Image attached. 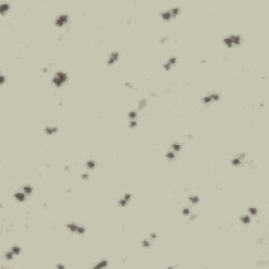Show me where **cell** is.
Masks as SVG:
<instances>
[{
	"instance_id": "cell-1",
	"label": "cell",
	"mask_w": 269,
	"mask_h": 269,
	"mask_svg": "<svg viewBox=\"0 0 269 269\" xmlns=\"http://www.w3.org/2000/svg\"><path fill=\"white\" fill-rule=\"evenodd\" d=\"M222 42L227 49H234L243 43V37L239 34H230L223 38Z\"/></svg>"
},
{
	"instance_id": "cell-2",
	"label": "cell",
	"mask_w": 269,
	"mask_h": 269,
	"mask_svg": "<svg viewBox=\"0 0 269 269\" xmlns=\"http://www.w3.org/2000/svg\"><path fill=\"white\" fill-rule=\"evenodd\" d=\"M68 81V74L64 71H57L54 74L53 78H52V84L55 87L59 89V87L63 86L66 82Z\"/></svg>"
},
{
	"instance_id": "cell-3",
	"label": "cell",
	"mask_w": 269,
	"mask_h": 269,
	"mask_svg": "<svg viewBox=\"0 0 269 269\" xmlns=\"http://www.w3.org/2000/svg\"><path fill=\"white\" fill-rule=\"evenodd\" d=\"M221 99V94L218 92H208L204 95L201 98V102L205 105H210V104H213L216 102L220 101Z\"/></svg>"
},
{
	"instance_id": "cell-4",
	"label": "cell",
	"mask_w": 269,
	"mask_h": 269,
	"mask_svg": "<svg viewBox=\"0 0 269 269\" xmlns=\"http://www.w3.org/2000/svg\"><path fill=\"white\" fill-rule=\"evenodd\" d=\"M66 229L68 230L71 233H76V234L83 235L86 232V228L84 225L79 224L77 222H68L66 224Z\"/></svg>"
},
{
	"instance_id": "cell-5",
	"label": "cell",
	"mask_w": 269,
	"mask_h": 269,
	"mask_svg": "<svg viewBox=\"0 0 269 269\" xmlns=\"http://www.w3.org/2000/svg\"><path fill=\"white\" fill-rule=\"evenodd\" d=\"M21 252H22V249H21V247L19 245H13V246L9 247L8 251L4 252V259L6 261H13Z\"/></svg>"
},
{
	"instance_id": "cell-6",
	"label": "cell",
	"mask_w": 269,
	"mask_h": 269,
	"mask_svg": "<svg viewBox=\"0 0 269 269\" xmlns=\"http://www.w3.org/2000/svg\"><path fill=\"white\" fill-rule=\"evenodd\" d=\"M68 22H70V15H68L67 13L59 14L54 20V24L59 28H62L64 27H66V25L68 24Z\"/></svg>"
},
{
	"instance_id": "cell-7",
	"label": "cell",
	"mask_w": 269,
	"mask_h": 269,
	"mask_svg": "<svg viewBox=\"0 0 269 269\" xmlns=\"http://www.w3.org/2000/svg\"><path fill=\"white\" fill-rule=\"evenodd\" d=\"M247 158V154L246 153H240L237 154L235 156H233L231 159H230V164L233 167H241L243 164L245 163Z\"/></svg>"
},
{
	"instance_id": "cell-8",
	"label": "cell",
	"mask_w": 269,
	"mask_h": 269,
	"mask_svg": "<svg viewBox=\"0 0 269 269\" xmlns=\"http://www.w3.org/2000/svg\"><path fill=\"white\" fill-rule=\"evenodd\" d=\"M132 199H133V194H130V192H124V194L118 199L117 204H118V206L121 207V208H124V207H126L130 203Z\"/></svg>"
},
{
	"instance_id": "cell-9",
	"label": "cell",
	"mask_w": 269,
	"mask_h": 269,
	"mask_svg": "<svg viewBox=\"0 0 269 269\" xmlns=\"http://www.w3.org/2000/svg\"><path fill=\"white\" fill-rule=\"evenodd\" d=\"M177 63H178V56H176V55H171V56H169L167 58V60L163 63L164 71L168 72V71H170Z\"/></svg>"
},
{
	"instance_id": "cell-10",
	"label": "cell",
	"mask_w": 269,
	"mask_h": 269,
	"mask_svg": "<svg viewBox=\"0 0 269 269\" xmlns=\"http://www.w3.org/2000/svg\"><path fill=\"white\" fill-rule=\"evenodd\" d=\"M120 57H121V55L119 52H117V51L111 52V53L108 54L107 58H106V64H107L108 66L115 65V64L120 60Z\"/></svg>"
},
{
	"instance_id": "cell-11",
	"label": "cell",
	"mask_w": 269,
	"mask_h": 269,
	"mask_svg": "<svg viewBox=\"0 0 269 269\" xmlns=\"http://www.w3.org/2000/svg\"><path fill=\"white\" fill-rule=\"evenodd\" d=\"M160 17H161L162 20L165 21V22H169L170 20L175 19V16H173V14L171 8L170 9H162V11L160 12Z\"/></svg>"
},
{
	"instance_id": "cell-12",
	"label": "cell",
	"mask_w": 269,
	"mask_h": 269,
	"mask_svg": "<svg viewBox=\"0 0 269 269\" xmlns=\"http://www.w3.org/2000/svg\"><path fill=\"white\" fill-rule=\"evenodd\" d=\"M14 199H15V201H17L18 203H23V202L27 200V194H25L23 190H17V191H15V194H14Z\"/></svg>"
},
{
	"instance_id": "cell-13",
	"label": "cell",
	"mask_w": 269,
	"mask_h": 269,
	"mask_svg": "<svg viewBox=\"0 0 269 269\" xmlns=\"http://www.w3.org/2000/svg\"><path fill=\"white\" fill-rule=\"evenodd\" d=\"M43 132L46 136H54L59 132V127L56 125H46L44 127Z\"/></svg>"
},
{
	"instance_id": "cell-14",
	"label": "cell",
	"mask_w": 269,
	"mask_h": 269,
	"mask_svg": "<svg viewBox=\"0 0 269 269\" xmlns=\"http://www.w3.org/2000/svg\"><path fill=\"white\" fill-rule=\"evenodd\" d=\"M182 148H183V144H182V142H180V141L173 142V143L170 144V147H169L170 151H173V153H176L177 154L182 151Z\"/></svg>"
},
{
	"instance_id": "cell-15",
	"label": "cell",
	"mask_w": 269,
	"mask_h": 269,
	"mask_svg": "<svg viewBox=\"0 0 269 269\" xmlns=\"http://www.w3.org/2000/svg\"><path fill=\"white\" fill-rule=\"evenodd\" d=\"M187 201H188V203L190 204V205H197V204H199L200 202H201V198H200L199 194H189L188 198H187Z\"/></svg>"
},
{
	"instance_id": "cell-16",
	"label": "cell",
	"mask_w": 269,
	"mask_h": 269,
	"mask_svg": "<svg viewBox=\"0 0 269 269\" xmlns=\"http://www.w3.org/2000/svg\"><path fill=\"white\" fill-rule=\"evenodd\" d=\"M9 9H11V4H9V2H8V1L0 2V13H1V15H5Z\"/></svg>"
},
{
	"instance_id": "cell-17",
	"label": "cell",
	"mask_w": 269,
	"mask_h": 269,
	"mask_svg": "<svg viewBox=\"0 0 269 269\" xmlns=\"http://www.w3.org/2000/svg\"><path fill=\"white\" fill-rule=\"evenodd\" d=\"M84 166L85 168H86L87 170H94L95 168L97 167V161L94 160V159H89V160L85 161L84 163Z\"/></svg>"
},
{
	"instance_id": "cell-18",
	"label": "cell",
	"mask_w": 269,
	"mask_h": 269,
	"mask_svg": "<svg viewBox=\"0 0 269 269\" xmlns=\"http://www.w3.org/2000/svg\"><path fill=\"white\" fill-rule=\"evenodd\" d=\"M107 266H108V261L106 260V259H101V260L97 262L93 267L95 269H103V268H106Z\"/></svg>"
},
{
	"instance_id": "cell-19",
	"label": "cell",
	"mask_w": 269,
	"mask_h": 269,
	"mask_svg": "<svg viewBox=\"0 0 269 269\" xmlns=\"http://www.w3.org/2000/svg\"><path fill=\"white\" fill-rule=\"evenodd\" d=\"M247 213H248L251 218H256V216H258V215L260 213V210H259V208L256 206H249L248 208H247Z\"/></svg>"
},
{
	"instance_id": "cell-20",
	"label": "cell",
	"mask_w": 269,
	"mask_h": 269,
	"mask_svg": "<svg viewBox=\"0 0 269 269\" xmlns=\"http://www.w3.org/2000/svg\"><path fill=\"white\" fill-rule=\"evenodd\" d=\"M251 221H252V218L248 213H244V215L240 216V222H241L243 225H249L251 223Z\"/></svg>"
},
{
	"instance_id": "cell-21",
	"label": "cell",
	"mask_w": 269,
	"mask_h": 269,
	"mask_svg": "<svg viewBox=\"0 0 269 269\" xmlns=\"http://www.w3.org/2000/svg\"><path fill=\"white\" fill-rule=\"evenodd\" d=\"M153 241H151L149 238H145V239H143L141 241V246L143 247L144 249H149L151 246H153Z\"/></svg>"
},
{
	"instance_id": "cell-22",
	"label": "cell",
	"mask_w": 269,
	"mask_h": 269,
	"mask_svg": "<svg viewBox=\"0 0 269 269\" xmlns=\"http://www.w3.org/2000/svg\"><path fill=\"white\" fill-rule=\"evenodd\" d=\"M20 189L23 190V191H24L25 194H27V196H31V194H33V191H34V187H33L31 184H24V185H22Z\"/></svg>"
},
{
	"instance_id": "cell-23",
	"label": "cell",
	"mask_w": 269,
	"mask_h": 269,
	"mask_svg": "<svg viewBox=\"0 0 269 269\" xmlns=\"http://www.w3.org/2000/svg\"><path fill=\"white\" fill-rule=\"evenodd\" d=\"M147 104H148V101H147L146 98L140 99L139 101H138V109H139V111H142V109H144L145 107H146Z\"/></svg>"
},
{
	"instance_id": "cell-24",
	"label": "cell",
	"mask_w": 269,
	"mask_h": 269,
	"mask_svg": "<svg viewBox=\"0 0 269 269\" xmlns=\"http://www.w3.org/2000/svg\"><path fill=\"white\" fill-rule=\"evenodd\" d=\"M128 120H137L138 119V111L137 109H130L127 113Z\"/></svg>"
},
{
	"instance_id": "cell-25",
	"label": "cell",
	"mask_w": 269,
	"mask_h": 269,
	"mask_svg": "<svg viewBox=\"0 0 269 269\" xmlns=\"http://www.w3.org/2000/svg\"><path fill=\"white\" fill-rule=\"evenodd\" d=\"M165 158L167 159L168 161H173L176 158H177V154L173 153V151H170V149H168V151H166V154H165Z\"/></svg>"
},
{
	"instance_id": "cell-26",
	"label": "cell",
	"mask_w": 269,
	"mask_h": 269,
	"mask_svg": "<svg viewBox=\"0 0 269 269\" xmlns=\"http://www.w3.org/2000/svg\"><path fill=\"white\" fill-rule=\"evenodd\" d=\"M192 213V209L191 207L189 206H185L182 208V210H181V213H182L183 216H185V218H187L188 216H190V213Z\"/></svg>"
},
{
	"instance_id": "cell-27",
	"label": "cell",
	"mask_w": 269,
	"mask_h": 269,
	"mask_svg": "<svg viewBox=\"0 0 269 269\" xmlns=\"http://www.w3.org/2000/svg\"><path fill=\"white\" fill-rule=\"evenodd\" d=\"M127 126H128V128H130V129H135V128L138 126V121L137 120H128Z\"/></svg>"
},
{
	"instance_id": "cell-28",
	"label": "cell",
	"mask_w": 269,
	"mask_h": 269,
	"mask_svg": "<svg viewBox=\"0 0 269 269\" xmlns=\"http://www.w3.org/2000/svg\"><path fill=\"white\" fill-rule=\"evenodd\" d=\"M89 177H90V175H89V171H85V173H81V175H80L81 180H83V181L89 180Z\"/></svg>"
},
{
	"instance_id": "cell-29",
	"label": "cell",
	"mask_w": 269,
	"mask_h": 269,
	"mask_svg": "<svg viewBox=\"0 0 269 269\" xmlns=\"http://www.w3.org/2000/svg\"><path fill=\"white\" fill-rule=\"evenodd\" d=\"M158 237H159V235H158V233H157V232H154V231L151 232V233H149V235H148V238H149V239H151L153 242H154V241H156V240L158 239Z\"/></svg>"
},
{
	"instance_id": "cell-30",
	"label": "cell",
	"mask_w": 269,
	"mask_h": 269,
	"mask_svg": "<svg viewBox=\"0 0 269 269\" xmlns=\"http://www.w3.org/2000/svg\"><path fill=\"white\" fill-rule=\"evenodd\" d=\"M168 40H169V36L166 35V36L161 37L160 39H159V42H160L161 44H164V43H166V42H168Z\"/></svg>"
},
{
	"instance_id": "cell-31",
	"label": "cell",
	"mask_w": 269,
	"mask_h": 269,
	"mask_svg": "<svg viewBox=\"0 0 269 269\" xmlns=\"http://www.w3.org/2000/svg\"><path fill=\"white\" fill-rule=\"evenodd\" d=\"M0 81H1V85H5V82H6V77L4 74H1V76H0Z\"/></svg>"
},
{
	"instance_id": "cell-32",
	"label": "cell",
	"mask_w": 269,
	"mask_h": 269,
	"mask_svg": "<svg viewBox=\"0 0 269 269\" xmlns=\"http://www.w3.org/2000/svg\"><path fill=\"white\" fill-rule=\"evenodd\" d=\"M124 86L126 87V89H135V85L133 84L132 82H125L124 83Z\"/></svg>"
},
{
	"instance_id": "cell-33",
	"label": "cell",
	"mask_w": 269,
	"mask_h": 269,
	"mask_svg": "<svg viewBox=\"0 0 269 269\" xmlns=\"http://www.w3.org/2000/svg\"><path fill=\"white\" fill-rule=\"evenodd\" d=\"M56 268H62V269H65L66 266L63 265V264H57L56 265Z\"/></svg>"
},
{
	"instance_id": "cell-34",
	"label": "cell",
	"mask_w": 269,
	"mask_h": 269,
	"mask_svg": "<svg viewBox=\"0 0 269 269\" xmlns=\"http://www.w3.org/2000/svg\"><path fill=\"white\" fill-rule=\"evenodd\" d=\"M64 170H65V171H71L70 166H68V165H65V166H64Z\"/></svg>"
},
{
	"instance_id": "cell-35",
	"label": "cell",
	"mask_w": 269,
	"mask_h": 269,
	"mask_svg": "<svg viewBox=\"0 0 269 269\" xmlns=\"http://www.w3.org/2000/svg\"><path fill=\"white\" fill-rule=\"evenodd\" d=\"M200 62H201V64H205V63L207 62V61H206V60H201V61H200Z\"/></svg>"
}]
</instances>
